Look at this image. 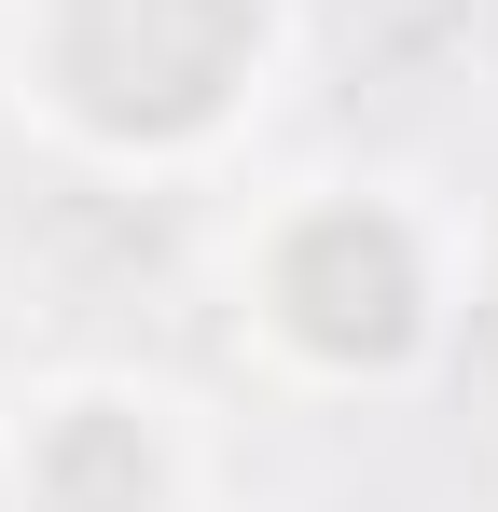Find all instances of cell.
Listing matches in <instances>:
<instances>
[{"label":"cell","instance_id":"1","mask_svg":"<svg viewBox=\"0 0 498 512\" xmlns=\"http://www.w3.org/2000/svg\"><path fill=\"white\" fill-rule=\"evenodd\" d=\"M208 291H222V333L249 346L263 388H291V402H415L471 333L485 236L415 167H291L263 194H236V222L208 250Z\"/></svg>","mask_w":498,"mask_h":512},{"label":"cell","instance_id":"2","mask_svg":"<svg viewBox=\"0 0 498 512\" xmlns=\"http://www.w3.org/2000/svg\"><path fill=\"white\" fill-rule=\"evenodd\" d=\"M291 84V0H0V111L83 180H222Z\"/></svg>","mask_w":498,"mask_h":512},{"label":"cell","instance_id":"3","mask_svg":"<svg viewBox=\"0 0 498 512\" xmlns=\"http://www.w3.org/2000/svg\"><path fill=\"white\" fill-rule=\"evenodd\" d=\"M222 443L139 360H56L0 388V512H208Z\"/></svg>","mask_w":498,"mask_h":512}]
</instances>
